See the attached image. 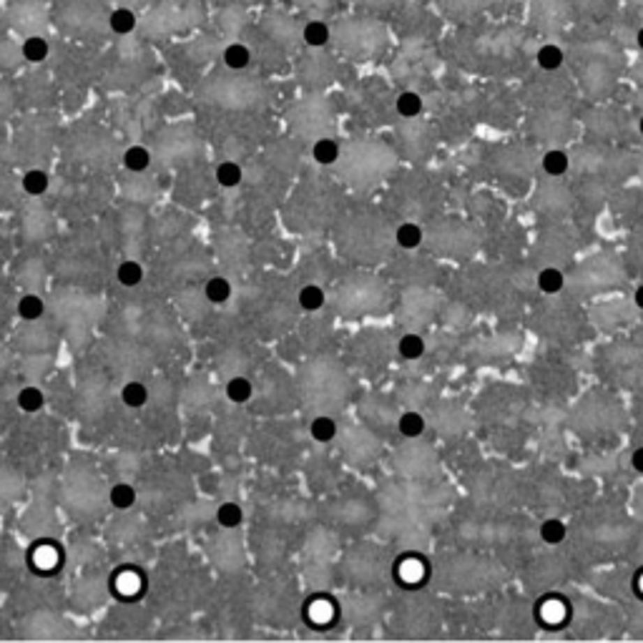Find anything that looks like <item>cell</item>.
Instances as JSON below:
<instances>
[{
	"label": "cell",
	"mask_w": 643,
	"mask_h": 643,
	"mask_svg": "<svg viewBox=\"0 0 643 643\" xmlns=\"http://www.w3.org/2000/svg\"><path fill=\"white\" fill-rule=\"evenodd\" d=\"M121 402L128 410H141L149 402V387H146L144 382H126L124 387H121Z\"/></svg>",
	"instance_id": "obj_1"
},
{
	"label": "cell",
	"mask_w": 643,
	"mask_h": 643,
	"mask_svg": "<svg viewBox=\"0 0 643 643\" xmlns=\"http://www.w3.org/2000/svg\"><path fill=\"white\" fill-rule=\"evenodd\" d=\"M535 284L543 294H558V292H563V287H566V276H563L561 269L545 267V269L538 272Z\"/></svg>",
	"instance_id": "obj_2"
},
{
	"label": "cell",
	"mask_w": 643,
	"mask_h": 643,
	"mask_svg": "<svg viewBox=\"0 0 643 643\" xmlns=\"http://www.w3.org/2000/svg\"><path fill=\"white\" fill-rule=\"evenodd\" d=\"M394 242H397L400 249H407V251L417 249L420 244H422V229H420V224H415V221H405V224H400L397 231H394Z\"/></svg>",
	"instance_id": "obj_3"
},
{
	"label": "cell",
	"mask_w": 643,
	"mask_h": 643,
	"mask_svg": "<svg viewBox=\"0 0 643 643\" xmlns=\"http://www.w3.org/2000/svg\"><path fill=\"white\" fill-rule=\"evenodd\" d=\"M116 279H119V284L126 289L138 287V284L144 281V267L138 262H133V259H126V262H121L119 269H116Z\"/></svg>",
	"instance_id": "obj_4"
},
{
	"label": "cell",
	"mask_w": 643,
	"mask_h": 643,
	"mask_svg": "<svg viewBox=\"0 0 643 643\" xmlns=\"http://www.w3.org/2000/svg\"><path fill=\"white\" fill-rule=\"evenodd\" d=\"M15 402H18V407L23 413H40L45 407V394H43V390L36 387V385H28V387H23L18 392Z\"/></svg>",
	"instance_id": "obj_5"
},
{
	"label": "cell",
	"mask_w": 643,
	"mask_h": 643,
	"mask_svg": "<svg viewBox=\"0 0 643 643\" xmlns=\"http://www.w3.org/2000/svg\"><path fill=\"white\" fill-rule=\"evenodd\" d=\"M297 302H300V306L304 309V312H319V309L325 306V302H327L325 289L319 287V284H306V287L300 289V297H297Z\"/></svg>",
	"instance_id": "obj_6"
},
{
	"label": "cell",
	"mask_w": 643,
	"mask_h": 643,
	"mask_svg": "<svg viewBox=\"0 0 643 643\" xmlns=\"http://www.w3.org/2000/svg\"><path fill=\"white\" fill-rule=\"evenodd\" d=\"M312 156L319 166H332L339 158V144L334 138H319L312 146Z\"/></svg>",
	"instance_id": "obj_7"
},
{
	"label": "cell",
	"mask_w": 643,
	"mask_h": 643,
	"mask_svg": "<svg viewBox=\"0 0 643 643\" xmlns=\"http://www.w3.org/2000/svg\"><path fill=\"white\" fill-rule=\"evenodd\" d=\"M216 523L226 531H234L244 523V510L239 503H221L216 508Z\"/></svg>",
	"instance_id": "obj_8"
},
{
	"label": "cell",
	"mask_w": 643,
	"mask_h": 643,
	"mask_svg": "<svg viewBox=\"0 0 643 643\" xmlns=\"http://www.w3.org/2000/svg\"><path fill=\"white\" fill-rule=\"evenodd\" d=\"M425 427H427L425 417L420 413H415V410H407V413H402L400 420H397V430H400L402 437H420L425 432Z\"/></svg>",
	"instance_id": "obj_9"
},
{
	"label": "cell",
	"mask_w": 643,
	"mask_h": 643,
	"mask_svg": "<svg viewBox=\"0 0 643 643\" xmlns=\"http://www.w3.org/2000/svg\"><path fill=\"white\" fill-rule=\"evenodd\" d=\"M204 294H207V300L212 304H224L231 297V281L226 276H212L204 284Z\"/></svg>",
	"instance_id": "obj_10"
},
{
	"label": "cell",
	"mask_w": 643,
	"mask_h": 643,
	"mask_svg": "<svg viewBox=\"0 0 643 643\" xmlns=\"http://www.w3.org/2000/svg\"><path fill=\"white\" fill-rule=\"evenodd\" d=\"M216 182H219V186H224V189H237L239 184H242V176H244V171H242V166H239L237 161H221L216 166Z\"/></svg>",
	"instance_id": "obj_11"
},
{
	"label": "cell",
	"mask_w": 643,
	"mask_h": 643,
	"mask_svg": "<svg viewBox=\"0 0 643 643\" xmlns=\"http://www.w3.org/2000/svg\"><path fill=\"white\" fill-rule=\"evenodd\" d=\"M224 63H226V68H231V71L246 68V66L251 63V50L242 43L226 45L224 48Z\"/></svg>",
	"instance_id": "obj_12"
},
{
	"label": "cell",
	"mask_w": 643,
	"mask_h": 643,
	"mask_svg": "<svg viewBox=\"0 0 643 643\" xmlns=\"http://www.w3.org/2000/svg\"><path fill=\"white\" fill-rule=\"evenodd\" d=\"M397 352H400L402 360H420L425 355V339L420 334H402L400 342H397Z\"/></svg>",
	"instance_id": "obj_13"
},
{
	"label": "cell",
	"mask_w": 643,
	"mask_h": 643,
	"mask_svg": "<svg viewBox=\"0 0 643 643\" xmlns=\"http://www.w3.org/2000/svg\"><path fill=\"white\" fill-rule=\"evenodd\" d=\"M302 33H304L306 45H312V48H322V45L330 43V25L325 20H309Z\"/></svg>",
	"instance_id": "obj_14"
},
{
	"label": "cell",
	"mask_w": 643,
	"mask_h": 643,
	"mask_svg": "<svg viewBox=\"0 0 643 643\" xmlns=\"http://www.w3.org/2000/svg\"><path fill=\"white\" fill-rule=\"evenodd\" d=\"M108 500H111V505L116 510H128L136 503V490L128 482H116L111 487V493H108Z\"/></svg>",
	"instance_id": "obj_15"
},
{
	"label": "cell",
	"mask_w": 643,
	"mask_h": 643,
	"mask_svg": "<svg viewBox=\"0 0 643 643\" xmlns=\"http://www.w3.org/2000/svg\"><path fill=\"white\" fill-rule=\"evenodd\" d=\"M309 435H312V440H317V443H332L334 435H337V422L332 417L319 415V417L312 420V425H309Z\"/></svg>",
	"instance_id": "obj_16"
},
{
	"label": "cell",
	"mask_w": 643,
	"mask_h": 643,
	"mask_svg": "<svg viewBox=\"0 0 643 643\" xmlns=\"http://www.w3.org/2000/svg\"><path fill=\"white\" fill-rule=\"evenodd\" d=\"M251 392H254V387H251V382L246 380V377H231V380L226 382V397H229L234 405L249 402Z\"/></svg>",
	"instance_id": "obj_17"
},
{
	"label": "cell",
	"mask_w": 643,
	"mask_h": 643,
	"mask_svg": "<svg viewBox=\"0 0 643 643\" xmlns=\"http://www.w3.org/2000/svg\"><path fill=\"white\" fill-rule=\"evenodd\" d=\"M149 163H151L149 149H144V146H131V149H126L124 166L128 171H133V174H141V171L149 169Z\"/></svg>",
	"instance_id": "obj_18"
},
{
	"label": "cell",
	"mask_w": 643,
	"mask_h": 643,
	"mask_svg": "<svg viewBox=\"0 0 643 643\" xmlns=\"http://www.w3.org/2000/svg\"><path fill=\"white\" fill-rule=\"evenodd\" d=\"M394 108H397V113L405 116V119H415V116L422 113V98H420L415 91H402V94L397 96V101H394Z\"/></svg>",
	"instance_id": "obj_19"
},
{
	"label": "cell",
	"mask_w": 643,
	"mask_h": 643,
	"mask_svg": "<svg viewBox=\"0 0 643 643\" xmlns=\"http://www.w3.org/2000/svg\"><path fill=\"white\" fill-rule=\"evenodd\" d=\"M45 312V302L38 297V294H23L18 302V314L23 319H28V322H36V319H40Z\"/></svg>",
	"instance_id": "obj_20"
},
{
	"label": "cell",
	"mask_w": 643,
	"mask_h": 643,
	"mask_svg": "<svg viewBox=\"0 0 643 643\" xmlns=\"http://www.w3.org/2000/svg\"><path fill=\"white\" fill-rule=\"evenodd\" d=\"M535 63H538V68H543V71L561 68V66H563V50L558 48V45H553V43L540 45V50L535 53Z\"/></svg>",
	"instance_id": "obj_21"
},
{
	"label": "cell",
	"mask_w": 643,
	"mask_h": 643,
	"mask_svg": "<svg viewBox=\"0 0 643 643\" xmlns=\"http://www.w3.org/2000/svg\"><path fill=\"white\" fill-rule=\"evenodd\" d=\"M568 166H570L568 154H566V151H561V149L548 151V154L543 156V171L548 176H563L566 171H568Z\"/></svg>",
	"instance_id": "obj_22"
},
{
	"label": "cell",
	"mask_w": 643,
	"mask_h": 643,
	"mask_svg": "<svg viewBox=\"0 0 643 643\" xmlns=\"http://www.w3.org/2000/svg\"><path fill=\"white\" fill-rule=\"evenodd\" d=\"M48 53H50V45H48V40H45V38L31 36L28 40H23V56H25V61L40 63V61H45V58H48Z\"/></svg>",
	"instance_id": "obj_23"
},
{
	"label": "cell",
	"mask_w": 643,
	"mask_h": 643,
	"mask_svg": "<svg viewBox=\"0 0 643 643\" xmlns=\"http://www.w3.org/2000/svg\"><path fill=\"white\" fill-rule=\"evenodd\" d=\"M566 535H568V528H566V523L558 518H548L540 525V538H543V543H548V545H561L563 540H566Z\"/></svg>",
	"instance_id": "obj_24"
},
{
	"label": "cell",
	"mask_w": 643,
	"mask_h": 643,
	"mask_svg": "<svg viewBox=\"0 0 643 643\" xmlns=\"http://www.w3.org/2000/svg\"><path fill=\"white\" fill-rule=\"evenodd\" d=\"M48 186H50L48 174H45V171H40V169H31L28 174L23 176V189L31 196L45 194V191H48Z\"/></svg>",
	"instance_id": "obj_25"
},
{
	"label": "cell",
	"mask_w": 643,
	"mask_h": 643,
	"mask_svg": "<svg viewBox=\"0 0 643 643\" xmlns=\"http://www.w3.org/2000/svg\"><path fill=\"white\" fill-rule=\"evenodd\" d=\"M108 23H111V31L119 33V36H126V33H131L133 28H136V15H133L128 8H119V10L111 13V18H108Z\"/></svg>",
	"instance_id": "obj_26"
},
{
	"label": "cell",
	"mask_w": 643,
	"mask_h": 643,
	"mask_svg": "<svg viewBox=\"0 0 643 643\" xmlns=\"http://www.w3.org/2000/svg\"><path fill=\"white\" fill-rule=\"evenodd\" d=\"M631 468L636 470L638 475H643V445H641V448L633 450V455H631Z\"/></svg>",
	"instance_id": "obj_27"
},
{
	"label": "cell",
	"mask_w": 643,
	"mask_h": 643,
	"mask_svg": "<svg viewBox=\"0 0 643 643\" xmlns=\"http://www.w3.org/2000/svg\"><path fill=\"white\" fill-rule=\"evenodd\" d=\"M633 302H636V306L643 312V284L636 289V294H633Z\"/></svg>",
	"instance_id": "obj_28"
},
{
	"label": "cell",
	"mask_w": 643,
	"mask_h": 643,
	"mask_svg": "<svg viewBox=\"0 0 643 643\" xmlns=\"http://www.w3.org/2000/svg\"><path fill=\"white\" fill-rule=\"evenodd\" d=\"M636 43H638V48H641V50H643V28H641V31H638V33H636Z\"/></svg>",
	"instance_id": "obj_29"
},
{
	"label": "cell",
	"mask_w": 643,
	"mask_h": 643,
	"mask_svg": "<svg viewBox=\"0 0 643 643\" xmlns=\"http://www.w3.org/2000/svg\"><path fill=\"white\" fill-rule=\"evenodd\" d=\"M638 131L643 133V116H641V119H638Z\"/></svg>",
	"instance_id": "obj_30"
}]
</instances>
